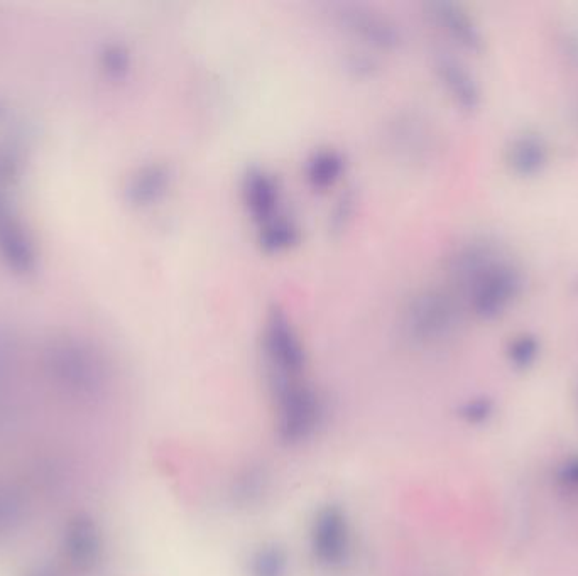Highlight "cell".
I'll use <instances>...</instances> for the list:
<instances>
[{
	"instance_id": "9",
	"label": "cell",
	"mask_w": 578,
	"mask_h": 576,
	"mask_svg": "<svg viewBox=\"0 0 578 576\" xmlns=\"http://www.w3.org/2000/svg\"><path fill=\"white\" fill-rule=\"evenodd\" d=\"M175 180L170 164L164 161H148L132 169L124 185L127 205L136 210H146L163 202Z\"/></svg>"
},
{
	"instance_id": "18",
	"label": "cell",
	"mask_w": 578,
	"mask_h": 576,
	"mask_svg": "<svg viewBox=\"0 0 578 576\" xmlns=\"http://www.w3.org/2000/svg\"><path fill=\"white\" fill-rule=\"evenodd\" d=\"M99 70L109 82H124L131 75L134 60L131 49L120 41H107L99 49Z\"/></svg>"
},
{
	"instance_id": "19",
	"label": "cell",
	"mask_w": 578,
	"mask_h": 576,
	"mask_svg": "<svg viewBox=\"0 0 578 576\" xmlns=\"http://www.w3.org/2000/svg\"><path fill=\"white\" fill-rule=\"evenodd\" d=\"M355 203L357 195L352 188L345 190L333 203L332 210L328 213V229L335 235L342 234L354 220Z\"/></svg>"
},
{
	"instance_id": "1",
	"label": "cell",
	"mask_w": 578,
	"mask_h": 576,
	"mask_svg": "<svg viewBox=\"0 0 578 576\" xmlns=\"http://www.w3.org/2000/svg\"><path fill=\"white\" fill-rule=\"evenodd\" d=\"M462 318L464 301L455 289L423 288L403 306L401 327L409 342L431 347L453 337Z\"/></svg>"
},
{
	"instance_id": "5",
	"label": "cell",
	"mask_w": 578,
	"mask_h": 576,
	"mask_svg": "<svg viewBox=\"0 0 578 576\" xmlns=\"http://www.w3.org/2000/svg\"><path fill=\"white\" fill-rule=\"evenodd\" d=\"M46 362L60 381L78 389L99 386L104 365L90 343L77 337H56L46 347Z\"/></svg>"
},
{
	"instance_id": "21",
	"label": "cell",
	"mask_w": 578,
	"mask_h": 576,
	"mask_svg": "<svg viewBox=\"0 0 578 576\" xmlns=\"http://www.w3.org/2000/svg\"><path fill=\"white\" fill-rule=\"evenodd\" d=\"M494 414V403L489 397H474L467 403L462 404L459 409V416L462 421L472 426H480L487 423Z\"/></svg>"
},
{
	"instance_id": "20",
	"label": "cell",
	"mask_w": 578,
	"mask_h": 576,
	"mask_svg": "<svg viewBox=\"0 0 578 576\" xmlns=\"http://www.w3.org/2000/svg\"><path fill=\"white\" fill-rule=\"evenodd\" d=\"M538 352H540L538 340L524 333V335H519V337L511 340L508 348V357L514 367L526 369V367L535 362Z\"/></svg>"
},
{
	"instance_id": "15",
	"label": "cell",
	"mask_w": 578,
	"mask_h": 576,
	"mask_svg": "<svg viewBox=\"0 0 578 576\" xmlns=\"http://www.w3.org/2000/svg\"><path fill=\"white\" fill-rule=\"evenodd\" d=\"M300 225L295 218L278 215L257 227V244L266 254H281L300 244Z\"/></svg>"
},
{
	"instance_id": "24",
	"label": "cell",
	"mask_w": 578,
	"mask_h": 576,
	"mask_svg": "<svg viewBox=\"0 0 578 576\" xmlns=\"http://www.w3.org/2000/svg\"><path fill=\"white\" fill-rule=\"evenodd\" d=\"M0 114H2V105H0Z\"/></svg>"
},
{
	"instance_id": "7",
	"label": "cell",
	"mask_w": 578,
	"mask_h": 576,
	"mask_svg": "<svg viewBox=\"0 0 578 576\" xmlns=\"http://www.w3.org/2000/svg\"><path fill=\"white\" fill-rule=\"evenodd\" d=\"M521 281V272L513 264L499 259L469 284L464 298L469 301L470 310L475 315L494 318L519 293Z\"/></svg>"
},
{
	"instance_id": "17",
	"label": "cell",
	"mask_w": 578,
	"mask_h": 576,
	"mask_svg": "<svg viewBox=\"0 0 578 576\" xmlns=\"http://www.w3.org/2000/svg\"><path fill=\"white\" fill-rule=\"evenodd\" d=\"M269 477L266 468L261 465H249L240 470L232 482L230 497L235 506L254 507L261 502L268 492Z\"/></svg>"
},
{
	"instance_id": "4",
	"label": "cell",
	"mask_w": 578,
	"mask_h": 576,
	"mask_svg": "<svg viewBox=\"0 0 578 576\" xmlns=\"http://www.w3.org/2000/svg\"><path fill=\"white\" fill-rule=\"evenodd\" d=\"M310 555L322 570H344L352 556L349 514L339 504L320 507L310 524Z\"/></svg>"
},
{
	"instance_id": "3",
	"label": "cell",
	"mask_w": 578,
	"mask_h": 576,
	"mask_svg": "<svg viewBox=\"0 0 578 576\" xmlns=\"http://www.w3.org/2000/svg\"><path fill=\"white\" fill-rule=\"evenodd\" d=\"M262 352L269 377L298 379L308 364L305 343L288 313L281 306H269L262 328Z\"/></svg>"
},
{
	"instance_id": "2",
	"label": "cell",
	"mask_w": 578,
	"mask_h": 576,
	"mask_svg": "<svg viewBox=\"0 0 578 576\" xmlns=\"http://www.w3.org/2000/svg\"><path fill=\"white\" fill-rule=\"evenodd\" d=\"M276 404V435L286 446L303 445L317 433L323 421V403L315 387L303 377H269Z\"/></svg>"
},
{
	"instance_id": "14",
	"label": "cell",
	"mask_w": 578,
	"mask_h": 576,
	"mask_svg": "<svg viewBox=\"0 0 578 576\" xmlns=\"http://www.w3.org/2000/svg\"><path fill=\"white\" fill-rule=\"evenodd\" d=\"M548 161V147L538 134H521L514 137L508 147V163L519 174H535Z\"/></svg>"
},
{
	"instance_id": "8",
	"label": "cell",
	"mask_w": 578,
	"mask_h": 576,
	"mask_svg": "<svg viewBox=\"0 0 578 576\" xmlns=\"http://www.w3.org/2000/svg\"><path fill=\"white\" fill-rule=\"evenodd\" d=\"M0 264L19 278L34 276L39 269L38 245L14 205L0 212Z\"/></svg>"
},
{
	"instance_id": "23",
	"label": "cell",
	"mask_w": 578,
	"mask_h": 576,
	"mask_svg": "<svg viewBox=\"0 0 578 576\" xmlns=\"http://www.w3.org/2000/svg\"><path fill=\"white\" fill-rule=\"evenodd\" d=\"M7 188H9V186L0 183V212L6 210V208L12 207L11 196H9V190H7Z\"/></svg>"
},
{
	"instance_id": "10",
	"label": "cell",
	"mask_w": 578,
	"mask_h": 576,
	"mask_svg": "<svg viewBox=\"0 0 578 576\" xmlns=\"http://www.w3.org/2000/svg\"><path fill=\"white\" fill-rule=\"evenodd\" d=\"M242 202L257 227L278 217L281 205V185L269 169L251 166L242 176Z\"/></svg>"
},
{
	"instance_id": "12",
	"label": "cell",
	"mask_w": 578,
	"mask_h": 576,
	"mask_svg": "<svg viewBox=\"0 0 578 576\" xmlns=\"http://www.w3.org/2000/svg\"><path fill=\"white\" fill-rule=\"evenodd\" d=\"M433 70L455 104L465 110H474L480 104L479 83L462 61L447 53L435 56Z\"/></svg>"
},
{
	"instance_id": "16",
	"label": "cell",
	"mask_w": 578,
	"mask_h": 576,
	"mask_svg": "<svg viewBox=\"0 0 578 576\" xmlns=\"http://www.w3.org/2000/svg\"><path fill=\"white\" fill-rule=\"evenodd\" d=\"M289 571L288 549L276 541L259 544L247 560V576H289Z\"/></svg>"
},
{
	"instance_id": "11",
	"label": "cell",
	"mask_w": 578,
	"mask_h": 576,
	"mask_svg": "<svg viewBox=\"0 0 578 576\" xmlns=\"http://www.w3.org/2000/svg\"><path fill=\"white\" fill-rule=\"evenodd\" d=\"M426 11L431 21L455 43L470 51H480L484 46L482 31L464 7L450 0H435L426 4Z\"/></svg>"
},
{
	"instance_id": "13",
	"label": "cell",
	"mask_w": 578,
	"mask_h": 576,
	"mask_svg": "<svg viewBox=\"0 0 578 576\" xmlns=\"http://www.w3.org/2000/svg\"><path fill=\"white\" fill-rule=\"evenodd\" d=\"M345 164L347 161L339 149H332V147L317 149L310 158L306 159V181L313 190H328L342 178Z\"/></svg>"
},
{
	"instance_id": "6",
	"label": "cell",
	"mask_w": 578,
	"mask_h": 576,
	"mask_svg": "<svg viewBox=\"0 0 578 576\" xmlns=\"http://www.w3.org/2000/svg\"><path fill=\"white\" fill-rule=\"evenodd\" d=\"M333 17L345 33L369 48L394 51L403 44V31L398 24L374 7L344 2L335 6Z\"/></svg>"
},
{
	"instance_id": "22",
	"label": "cell",
	"mask_w": 578,
	"mask_h": 576,
	"mask_svg": "<svg viewBox=\"0 0 578 576\" xmlns=\"http://www.w3.org/2000/svg\"><path fill=\"white\" fill-rule=\"evenodd\" d=\"M557 479L563 487L567 489H577L578 487V457L568 458L558 468Z\"/></svg>"
}]
</instances>
